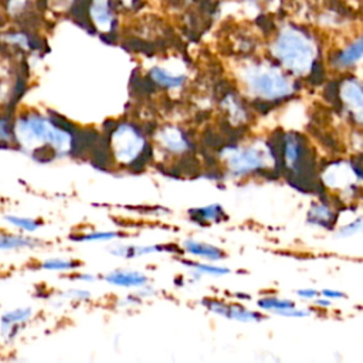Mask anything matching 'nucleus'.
<instances>
[{
	"instance_id": "nucleus-26",
	"label": "nucleus",
	"mask_w": 363,
	"mask_h": 363,
	"mask_svg": "<svg viewBox=\"0 0 363 363\" xmlns=\"http://www.w3.org/2000/svg\"><path fill=\"white\" fill-rule=\"evenodd\" d=\"M122 237L119 231H91L84 234H74L69 237L71 241L75 242H104V241H112L115 238Z\"/></svg>"
},
{
	"instance_id": "nucleus-5",
	"label": "nucleus",
	"mask_w": 363,
	"mask_h": 363,
	"mask_svg": "<svg viewBox=\"0 0 363 363\" xmlns=\"http://www.w3.org/2000/svg\"><path fill=\"white\" fill-rule=\"evenodd\" d=\"M220 157L225 163V173L230 177H244L267 169L272 149L268 145L252 143L248 146L227 145L220 149Z\"/></svg>"
},
{
	"instance_id": "nucleus-32",
	"label": "nucleus",
	"mask_w": 363,
	"mask_h": 363,
	"mask_svg": "<svg viewBox=\"0 0 363 363\" xmlns=\"http://www.w3.org/2000/svg\"><path fill=\"white\" fill-rule=\"evenodd\" d=\"M315 305H318V306H320V308H329V306L332 305V299L319 295V296L315 299Z\"/></svg>"
},
{
	"instance_id": "nucleus-14",
	"label": "nucleus",
	"mask_w": 363,
	"mask_h": 363,
	"mask_svg": "<svg viewBox=\"0 0 363 363\" xmlns=\"http://www.w3.org/2000/svg\"><path fill=\"white\" fill-rule=\"evenodd\" d=\"M189 218L191 223L200 225V227H207L210 224H217L223 223L228 218L227 213L224 211L223 206L218 203H213L208 206L203 207H194L189 210Z\"/></svg>"
},
{
	"instance_id": "nucleus-8",
	"label": "nucleus",
	"mask_w": 363,
	"mask_h": 363,
	"mask_svg": "<svg viewBox=\"0 0 363 363\" xmlns=\"http://www.w3.org/2000/svg\"><path fill=\"white\" fill-rule=\"evenodd\" d=\"M337 98L349 119L363 126V84L354 78L343 79L337 84Z\"/></svg>"
},
{
	"instance_id": "nucleus-20",
	"label": "nucleus",
	"mask_w": 363,
	"mask_h": 363,
	"mask_svg": "<svg viewBox=\"0 0 363 363\" xmlns=\"http://www.w3.org/2000/svg\"><path fill=\"white\" fill-rule=\"evenodd\" d=\"M41 242L35 238L23 234H11L0 231V250H21V248H34Z\"/></svg>"
},
{
	"instance_id": "nucleus-16",
	"label": "nucleus",
	"mask_w": 363,
	"mask_h": 363,
	"mask_svg": "<svg viewBox=\"0 0 363 363\" xmlns=\"http://www.w3.org/2000/svg\"><path fill=\"white\" fill-rule=\"evenodd\" d=\"M147 77L157 88H163L167 91L182 89L187 81V77L184 74H173L169 69L157 65L149 69Z\"/></svg>"
},
{
	"instance_id": "nucleus-13",
	"label": "nucleus",
	"mask_w": 363,
	"mask_h": 363,
	"mask_svg": "<svg viewBox=\"0 0 363 363\" xmlns=\"http://www.w3.org/2000/svg\"><path fill=\"white\" fill-rule=\"evenodd\" d=\"M220 108L224 111L228 122L234 126H240L248 121L250 111L245 102L235 92H225L220 98Z\"/></svg>"
},
{
	"instance_id": "nucleus-31",
	"label": "nucleus",
	"mask_w": 363,
	"mask_h": 363,
	"mask_svg": "<svg viewBox=\"0 0 363 363\" xmlns=\"http://www.w3.org/2000/svg\"><path fill=\"white\" fill-rule=\"evenodd\" d=\"M72 278L77 279V281H85V282H91V281L95 279V277L92 274H89V272H79V274L74 275Z\"/></svg>"
},
{
	"instance_id": "nucleus-24",
	"label": "nucleus",
	"mask_w": 363,
	"mask_h": 363,
	"mask_svg": "<svg viewBox=\"0 0 363 363\" xmlns=\"http://www.w3.org/2000/svg\"><path fill=\"white\" fill-rule=\"evenodd\" d=\"M257 305H258L259 309L267 311V312H272L275 315L296 306V303L294 301L285 299V298H278V296H264V298H259L257 301Z\"/></svg>"
},
{
	"instance_id": "nucleus-34",
	"label": "nucleus",
	"mask_w": 363,
	"mask_h": 363,
	"mask_svg": "<svg viewBox=\"0 0 363 363\" xmlns=\"http://www.w3.org/2000/svg\"><path fill=\"white\" fill-rule=\"evenodd\" d=\"M3 92H4V82L0 81V101H1V98H3V96H1Z\"/></svg>"
},
{
	"instance_id": "nucleus-7",
	"label": "nucleus",
	"mask_w": 363,
	"mask_h": 363,
	"mask_svg": "<svg viewBox=\"0 0 363 363\" xmlns=\"http://www.w3.org/2000/svg\"><path fill=\"white\" fill-rule=\"evenodd\" d=\"M155 139L157 146L173 156H184V155H193L196 152V145L193 139L189 136V133L177 125H163L156 129Z\"/></svg>"
},
{
	"instance_id": "nucleus-9",
	"label": "nucleus",
	"mask_w": 363,
	"mask_h": 363,
	"mask_svg": "<svg viewBox=\"0 0 363 363\" xmlns=\"http://www.w3.org/2000/svg\"><path fill=\"white\" fill-rule=\"evenodd\" d=\"M201 305L216 313V315H220L225 319H230V320H237V322H259L262 320L265 316L259 312H255V311H251L242 305H238V303H227L224 301H218V299H213V298H204L201 299Z\"/></svg>"
},
{
	"instance_id": "nucleus-22",
	"label": "nucleus",
	"mask_w": 363,
	"mask_h": 363,
	"mask_svg": "<svg viewBox=\"0 0 363 363\" xmlns=\"http://www.w3.org/2000/svg\"><path fill=\"white\" fill-rule=\"evenodd\" d=\"M3 220L11 225L13 228L21 231V233H35L41 228L43 221L34 217H28V216H18V214H4Z\"/></svg>"
},
{
	"instance_id": "nucleus-12",
	"label": "nucleus",
	"mask_w": 363,
	"mask_h": 363,
	"mask_svg": "<svg viewBox=\"0 0 363 363\" xmlns=\"http://www.w3.org/2000/svg\"><path fill=\"white\" fill-rule=\"evenodd\" d=\"M105 282L113 286L119 288H132V289H139L146 285H149V277L136 269H113L109 271L108 274L104 275Z\"/></svg>"
},
{
	"instance_id": "nucleus-4",
	"label": "nucleus",
	"mask_w": 363,
	"mask_h": 363,
	"mask_svg": "<svg viewBox=\"0 0 363 363\" xmlns=\"http://www.w3.org/2000/svg\"><path fill=\"white\" fill-rule=\"evenodd\" d=\"M105 135L109 139L111 152L115 163L132 170L139 157L152 147L142 125L129 121H106L104 123Z\"/></svg>"
},
{
	"instance_id": "nucleus-29",
	"label": "nucleus",
	"mask_w": 363,
	"mask_h": 363,
	"mask_svg": "<svg viewBox=\"0 0 363 363\" xmlns=\"http://www.w3.org/2000/svg\"><path fill=\"white\" fill-rule=\"evenodd\" d=\"M296 295L301 298H305V299H315L320 295V291H316L313 288H302V289L296 291Z\"/></svg>"
},
{
	"instance_id": "nucleus-36",
	"label": "nucleus",
	"mask_w": 363,
	"mask_h": 363,
	"mask_svg": "<svg viewBox=\"0 0 363 363\" xmlns=\"http://www.w3.org/2000/svg\"><path fill=\"white\" fill-rule=\"evenodd\" d=\"M58 1H61V3H69L71 0H58Z\"/></svg>"
},
{
	"instance_id": "nucleus-15",
	"label": "nucleus",
	"mask_w": 363,
	"mask_h": 363,
	"mask_svg": "<svg viewBox=\"0 0 363 363\" xmlns=\"http://www.w3.org/2000/svg\"><path fill=\"white\" fill-rule=\"evenodd\" d=\"M337 221L336 213L325 201H313L306 213V223L325 230H332Z\"/></svg>"
},
{
	"instance_id": "nucleus-33",
	"label": "nucleus",
	"mask_w": 363,
	"mask_h": 363,
	"mask_svg": "<svg viewBox=\"0 0 363 363\" xmlns=\"http://www.w3.org/2000/svg\"><path fill=\"white\" fill-rule=\"evenodd\" d=\"M24 3H26V0H11L10 4H9V9H10L11 13H16V11L23 9Z\"/></svg>"
},
{
	"instance_id": "nucleus-19",
	"label": "nucleus",
	"mask_w": 363,
	"mask_h": 363,
	"mask_svg": "<svg viewBox=\"0 0 363 363\" xmlns=\"http://www.w3.org/2000/svg\"><path fill=\"white\" fill-rule=\"evenodd\" d=\"M91 18L101 31H109L112 27V13L109 10L108 0H92Z\"/></svg>"
},
{
	"instance_id": "nucleus-23",
	"label": "nucleus",
	"mask_w": 363,
	"mask_h": 363,
	"mask_svg": "<svg viewBox=\"0 0 363 363\" xmlns=\"http://www.w3.org/2000/svg\"><path fill=\"white\" fill-rule=\"evenodd\" d=\"M16 147L14 118L13 113L4 112L0 115V149Z\"/></svg>"
},
{
	"instance_id": "nucleus-25",
	"label": "nucleus",
	"mask_w": 363,
	"mask_h": 363,
	"mask_svg": "<svg viewBox=\"0 0 363 363\" xmlns=\"http://www.w3.org/2000/svg\"><path fill=\"white\" fill-rule=\"evenodd\" d=\"M81 267H82V262H79L78 259H69V258H61V257L45 258L40 264L41 269H45V271H60V272L77 271Z\"/></svg>"
},
{
	"instance_id": "nucleus-1",
	"label": "nucleus",
	"mask_w": 363,
	"mask_h": 363,
	"mask_svg": "<svg viewBox=\"0 0 363 363\" xmlns=\"http://www.w3.org/2000/svg\"><path fill=\"white\" fill-rule=\"evenodd\" d=\"M78 129L54 111H26L14 118L16 147L37 163H51L71 156Z\"/></svg>"
},
{
	"instance_id": "nucleus-21",
	"label": "nucleus",
	"mask_w": 363,
	"mask_h": 363,
	"mask_svg": "<svg viewBox=\"0 0 363 363\" xmlns=\"http://www.w3.org/2000/svg\"><path fill=\"white\" fill-rule=\"evenodd\" d=\"M183 265H186L187 268H190L191 275L197 279L201 275H210V277H221V275H227L231 272L230 268L227 267H221V265H214V264H208V262H197V261H182Z\"/></svg>"
},
{
	"instance_id": "nucleus-30",
	"label": "nucleus",
	"mask_w": 363,
	"mask_h": 363,
	"mask_svg": "<svg viewBox=\"0 0 363 363\" xmlns=\"http://www.w3.org/2000/svg\"><path fill=\"white\" fill-rule=\"evenodd\" d=\"M320 295L325 296V298H329V299H340V298H346V294L340 292V291H336V289H322L320 291Z\"/></svg>"
},
{
	"instance_id": "nucleus-11",
	"label": "nucleus",
	"mask_w": 363,
	"mask_h": 363,
	"mask_svg": "<svg viewBox=\"0 0 363 363\" xmlns=\"http://www.w3.org/2000/svg\"><path fill=\"white\" fill-rule=\"evenodd\" d=\"M33 318V309L30 306H20L11 311H7L0 318V335L4 340H14L24 325Z\"/></svg>"
},
{
	"instance_id": "nucleus-6",
	"label": "nucleus",
	"mask_w": 363,
	"mask_h": 363,
	"mask_svg": "<svg viewBox=\"0 0 363 363\" xmlns=\"http://www.w3.org/2000/svg\"><path fill=\"white\" fill-rule=\"evenodd\" d=\"M281 162L288 172L299 182L302 177H311L315 167L312 150L306 139L296 132H286L281 139Z\"/></svg>"
},
{
	"instance_id": "nucleus-35",
	"label": "nucleus",
	"mask_w": 363,
	"mask_h": 363,
	"mask_svg": "<svg viewBox=\"0 0 363 363\" xmlns=\"http://www.w3.org/2000/svg\"><path fill=\"white\" fill-rule=\"evenodd\" d=\"M122 1H123V4H125V6H129L133 0H122Z\"/></svg>"
},
{
	"instance_id": "nucleus-17",
	"label": "nucleus",
	"mask_w": 363,
	"mask_h": 363,
	"mask_svg": "<svg viewBox=\"0 0 363 363\" xmlns=\"http://www.w3.org/2000/svg\"><path fill=\"white\" fill-rule=\"evenodd\" d=\"M182 248H183V252L186 254H190L197 258L208 259V261H218L225 257V252L221 248L208 242L193 240V238L184 240L182 244Z\"/></svg>"
},
{
	"instance_id": "nucleus-2",
	"label": "nucleus",
	"mask_w": 363,
	"mask_h": 363,
	"mask_svg": "<svg viewBox=\"0 0 363 363\" xmlns=\"http://www.w3.org/2000/svg\"><path fill=\"white\" fill-rule=\"evenodd\" d=\"M316 44L302 30L284 27L271 44V54L285 72L302 77L311 74L316 62Z\"/></svg>"
},
{
	"instance_id": "nucleus-27",
	"label": "nucleus",
	"mask_w": 363,
	"mask_h": 363,
	"mask_svg": "<svg viewBox=\"0 0 363 363\" xmlns=\"http://www.w3.org/2000/svg\"><path fill=\"white\" fill-rule=\"evenodd\" d=\"M356 234H363V216L339 227V235H342V237H350V235H356Z\"/></svg>"
},
{
	"instance_id": "nucleus-18",
	"label": "nucleus",
	"mask_w": 363,
	"mask_h": 363,
	"mask_svg": "<svg viewBox=\"0 0 363 363\" xmlns=\"http://www.w3.org/2000/svg\"><path fill=\"white\" fill-rule=\"evenodd\" d=\"M363 60V34L346 45L333 60V65L340 69L350 68Z\"/></svg>"
},
{
	"instance_id": "nucleus-28",
	"label": "nucleus",
	"mask_w": 363,
	"mask_h": 363,
	"mask_svg": "<svg viewBox=\"0 0 363 363\" xmlns=\"http://www.w3.org/2000/svg\"><path fill=\"white\" fill-rule=\"evenodd\" d=\"M60 296L62 299L72 301V302H84V301L91 299V292L88 289H82V288H71V289L61 292Z\"/></svg>"
},
{
	"instance_id": "nucleus-10",
	"label": "nucleus",
	"mask_w": 363,
	"mask_h": 363,
	"mask_svg": "<svg viewBox=\"0 0 363 363\" xmlns=\"http://www.w3.org/2000/svg\"><path fill=\"white\" fill-rule=\"evenodd\" d=\"M109 254L119 257V258H136L150 254H182L183 248L174 245V244H149V245H138V244H119L113 245L109 250Z\"/></svg>"
},
{
	"instance_id": "nucleus-3",
	"label": "nucleus",
	"mask_w": 363,
	"mask_h": 363,
	"mask_svg": "<svg viewBox=\"0 0 363 363\" xmlns=\"http://www.w3.org/2000/svg\"><path fill=\"white\" fill-rule=\"evenodd\" d=\"M240 78L250 95L257 102H282L296 92V85L277 65L251 62L241 68Z\"/></svg>"
}]
</instances>
